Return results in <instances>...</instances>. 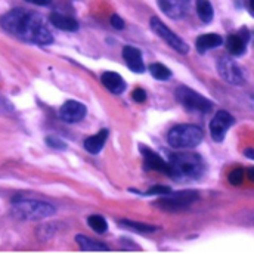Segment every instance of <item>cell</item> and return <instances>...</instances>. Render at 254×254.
I'll return each instance as SVG.
<instances>
[{
  "label": "cell",
  "instance_id": "6da1fadb",
  "mask_svg": "<svg viewBox=\"0 0 254 254\" xmlns=\"http://www.w3.org/2000/svg\"><path fill=\"white\" fill-rule=\"evenodd\" d=\"M0 25L19 40L42 46L54 43L52 33L46 27L43 18L36 12L22 7L12 9L0 18Z\"/></svg>",
  "mask_w": 254,
  "mask_h": 254
},
{
  "label": "cell",
  "instance_id": "7a4b0ae2",
  "mask_svg": "<svg viewBox=\"0 0 254 254\" xmlns=\"http://www.w3.org/2000/svg\"><path fill=\"white\" fill-rule=\"evenodd\" d=\"M170 178L176 181H196L205 173V163L198 154L179 152L173 154L169 160Z\"/></svg>",
  "mask_w": 254,
  "mask_h": 254
},
{
  "label": "cell",
  "instance_id": "3957f363",
  "mask_svg": "<svg viewBox=\"0 0 254 254\" xmlns=\"http://www.w3.org/2000/svg\"><path fill=\"white\" fill-rule=\"evenodd\" d=\"M55 207L37 199H18L12 205V214L21 220H42L55 214Z\"/></svg>",
  "mask_w": 254,
  "mask_h": 254
},
{
  "label": "cell",
  "instance_id": "277c9868",
  "mask_svg": "<svg viewBox=\"0 0 254 254\" xmlns=\"http://www.w3.org/2000/svg\"><path fill=\"white\" fill-rule=\"evenodd\" d=\"M204 137L202 130L193 125H178L167 134L169 143L176 149H190L201 143Z\"/></svg>",
  "mask_w": 254,
  "mask_h": 254
},
{
  "label": "cell",
  "instance_id": "5b68a950",
  "mask_svg": "<svg viewBox=\"0 0 254 254\" xmlns=\"http://www.w3.org/2000/svg\"><path fill=\"white\" fill-rule=\"evenodd\" d=\"M178 102L190 113H198V114H207L213 110V104L204 98L202 95H199L198 92L192 90L187 86H181L176 89L175 92Z\"/></svg>",
  "mask_w": 254,
  "mask_h": 254
},
{
  "label": "cell",
  "instance_id": "8992f818",
  "mask_svg": "<svg viewBox=\"0 0 254 254\" xmlns=\"http://www.w3.org/2000/svg\"><path fill=\"white\" fill-rule=\"evenodd\" d=\"M198 199V193L195 190H179V192H170L167 195H163L161 199L155 201V207H158L163 211H182L190 207Z\"/></svg>",
  "mask_w": 254,
  "mask_h": 254
},
{
  "label": "cell",
  "instance_id": "52a82bcc",
  "mask_svg": "<svg viewBox=\"0 0 254 254\" xmlns=\"http://www.w3.org/2000/svg\"><path fill=\"white\" fill-rule=\"evenodd\" d=\"M149 22H151V27H152V30H154V33L160 37V39H163L170 48H173L176 52H179V54H182V55H187L188 52H190V46L178 36V34H175L160 18H157V16H152L151 19H149Z\"/></svg>",
  "mask_w": 254,
  "mask_h": 254
},
{
  "label": "cell",
  "instance_id": "ba28073f",
  "mask_svg": "<svg viewBox=\"0 0 254 254\" xmlns=\"http://www.w3.org/2000/svg\"><path fill=\"white\" fill-rule=\"evenodd\" d=\"M217 71L223 80H226L228 83H231L234 86H241L246 81L243 69L231 58H220L217 61Z\"/></svg>",
  "mask_w": 254,
  "mask_h": 254
},
{
  "label": "cell",
  "instance_id": "9c48e42d",
  "mask_svg": "<svg viewBox=\"0 0 254 254\" xmlns=\"http://www.w3.org/2000/svg\"><path fill=\"white\" fill-rule=\"evenodd\" d=\"M234 123H235V119L228 111H223V110L217 111L213 120L210 122V134L213 140L223 142L226 131L234 126Z\"/></svg>",
  "mask_w": 254,
  "mask_h": 254
},
{
  "label": "cell",
  "instance_id": "30bf717a",
  "mask_svg": "<svg viewBox=\"0 0 254 254\" xmlns=\"http://www.w3.org/2000/svg\"><path fill=\"white\" fill-rule=\"evenodd\" d=\"M87 108L77 101H66L60 108V119L65 123H78L86 117Z\"/></svg>",
  "mask_w": 254,
  "mask_h": 254
},
{
  "label": "cell",
  "instance_id": "8fae6325",
  "mask_svg": "<svg viewBox=\"0 0 254 254\" xmlns=\"http://www.w3.org/2000/svg\"><path fill=\"white\" fill-rule=\"evenodd\" d=\"M163 13L172 19L184 18L190 10V0H157Z\"/></svg>",
  "mask_w": 254,
  "mask_h": 254
},
{
  "label": "cell",
  "instance_id": "7c38bea8",
  "mask_svg": "<svg viewBox=\"0 0 254 254\" xmlns=\"http://www.w3.org/2000/svg\"><path fill=\"white\" fill-rule=\"evenodd\" d=\"M140 152L143 155V164L148 170H155V172H160V173H164V175H170V166L167 161H164L157 152H154L152 149H149L148 146L145 145H140Z\"/></svg>",
  "mask_w": 254,
  "mask_h": 254
},
{
  "label": "cell",
  "instance_id": "4fadbf2b",
  "mask_svg": "<svg viewBox=\"0 0 254 254\" xmlns=\"http://www.w3.org/2000/svg\"><path fill=\"white\" fill-rule=\"evenodd\" d=\"M250 40V33L243 28L237 34H231L226 39V49L234 57H243L247 51V43Z\"/></svg>",
  "mask_w": 254,
  "mask_h": 254
},
{
  "label": "cell",
  "instance_id": "5bb4252c",
  "mask_svg": "<svg viewBox=\"0 0 254 254\" xmlns=\"http://www.w3.org/2000/svg\"><path fill=\"white\" fill-rule=\"evenodd\" d=\"M123 58L127 63V66L133 71V72H143L145 71V64L142 60V52L137 48L133 46H125L123 48Z\"/></svg>",
  "mask_w": 254,
  "mask_h": 254
},
{
  "label": "cell",
  "instance_id": "9a60e30c",
  "mask_svg": "<svg viewBox=\"0 0 254 254\" xmlns=\"http://www.w3.org/2000/svg\"><path fill=\"white\" fill-rule=\"evenodd\" d=\"M101 81L114 95H120V93H123L126 90V81H125V78L120 74L114 72V71L104 72L102 77H101Z\"/></svg>",
  "mask_w": 254,
  "mask_h": 254
},
{
  "label": "cell",
  "instance_id": "2e32d148",
  "mask_svg": "<svg viewBox=\"0 0 254 254\" xmlns=\"http://www.w3.org/2000/svg\"><path fill=\"white\" fill-rule=\"evenodd\" d=\"M49 21H51V24L54 27H57V28H60L63 31H68V33H74L80 27L75 18L68 16V15H64V13H58V12L51 13Z\"/></svg>",
  "mask_w": 254,
  "mask_h": 254
},
{
  "label": "cell",
  "instance_id": "e0dca14e",
  "mask_svg": "<svg viewBox=\"0 0 254 254\" xmlns=\"http://www.w3.org/2000/svg\"><path fill=\"white\" fill-rule=\"evenodd\" d=\"M108 130L107 128H102L101 131H98L96 134L93 136H89L87 139H84L83 145H84V149L90 154H98L101 152V149L104 148L107 139H108Z\"/></svg>",
  "mask_w": 254,
  "mask_h": 254
},
{
  "label": "cell",
  "instance_id": "ac0fdd59",
  "mask_svg": "<svg viewBox=\"0 0 254 254\" xmlns=\"http://www.w3.org/2000/svg\"><path fill=\"white\" fill-rule=\"evenodd\" d=\"M222 43H223L222 36L214 34V33H208V34L199 36V37L196 39L195 46H196V51H198L199 54H205V52L210 51V49H214V48L222 46Z\"/></svg>",
  "mask_w": 254,
  "mask_h": 254
},
{
  "label": "cell",
  "instance_id": "d6986e66",
  "mask_svg": "<svg viewBox=\"0 0 254 254\" xmlns=\"http://www.w3.org/2000/svg\"><path fill=\"white\" fill-rule=\"evenodd\" d=\"M75 241L78 244V247L83 250V252H87V253H105V252H110L108 246L102 244V243H98L95 240H90L84 235H75Z\"/></svg>",
  "mask_w": 254,
  "mask_h": 254
},
{
  "label": "cell",
  "instance_id": "ffe728a7",
  "mask_svg": "<svg viewBox=\"0 0 254 254\" xmlns=\"http://www.w3.org/2000/svg\"><path fill=\"white\" fill-rule=\"evenodd\" d=\"M196 13L202 22L210 24L214 18V10L210 0H196Z\"/></svg>",
  "mask_w": 254,
  "mask_h": 254
},
{
  "label": "cell",
  "instance_id": "44dd1931",
  "mask_svg": "<svg viewBox=\"0 0 254 254\" xmlns=\"http://www.w3.org/2000/svg\"><path fill=\"white\" fill-rule=\"evenodd\" d=\"M149 72H151V75H152L155 80L166 81V80H170V78H172V69L167 68L164 64H151V65H149Z\"/></svg>",
  "mask_w": 254,
  "mask_h": 254
},
{
  "label": "cell",
  "instance_id": "7402d4cb",
  "mask_svg": "<svg viewBox=\"0 0 254 254\" xmlns=\"http://www.w3.org/2000/svg\"><path fill=\"white\" fill-rule=\"evenodd\" d=\"M122 226H125L127 229H131V231H136V232H140V234H151V232H155L158 228L154 226V225H146V223H137V222H133V220H120L119 222Z\"/></svg>",
  "mask_w": 254,
  "mask_h": 254
},
{
  "label": "cell",
  "instance_id": "603a6c76",
  "mask_svg": "<svg viewBox=\"0 0 254 254\" xmlns=\"http://www.w3.org/2000/svg\"><path fill=\"white\" fill-rule=\"evenodd\" d=\"M87 225L96 232V234H105L108 231V223L104 216L99 214H92L87 219Z\"/></svg>",
  "mask_w": 254,
  "mask_h": 254
},
{
  "label": "cell",
  "instance_id": "cb8c5ba5",
  "mask_svg": "<svg viewBox=\"0 0 254 254\" xmlns=\"http://www.w3.org/2000/svg\"><path fill=\"white\" fill-rule=\"evenodd\" d=\"M228 181H229L231 185L240 187V185L244 182V169H241V167L234 169V170L228 175Z\"/></svg>",
  "mask_w": 254,
  "mask_h": 254
},
{
  "label": "cell",
  "instance_id": "d4e9b609",
  "mask_svg": "<svg viewBox=\"0 0 254 254\" xmlns=\"http://www.w3.org/2000/svg\"><path fill=\"white\" fill-rule=\"evenodd\" d=\"M46 143L51 148H55V149H66V143L64 142L63 139H60L58 136H48Z\"/></svg>",
  "mask_w": 254,
  "mask_h": 254
},
{
  "label": "cell",
  "instance_id": "484cf974",
  "mask_svg": "<svg viewBox=\"0 0 254 254\" xmlns=\"http://www.w3.org/2000/svg\"><path fill=\"white\" fill-rule=\"evenodd\" d=\"M172 192L170 187H166V185H155L152 188L146 190V195H167Z\"/></svg>",
  "mask_w": 254,
  "mask_h": 254
},
{
  "label": "cell",
  "instance_id": "4316f807",
  "mask_svg": "<svg viewBox=\"0 0 254 254\" xmlns=\"http://www.w3.org/2000/svg\"><path fill=\"white\" fill-rule=\"evenodd\" d=\"M131 98H133V101H136V102L142 104V102H145V101H146V92H145L143 89L137 87V89H134V90H133Z\"/></svg>",
  "mask_w": 254,
  "mask_h": 254
},
{
  "label": "cell",
  "instance_id": "83f0119b",
  "mask_svg": "<svg viewBox=\"0 0 254 254\" xmlns=\"http://www.w3.org/2000/svg\"><path fill=\"white\" fill-rule=\"evenodd\" d=\"M111 25H113L116 30H123V28H125V21L120 18V15H113V16H111Z\"/></svg>",
  "mask_w": 254,
  "mask_h": 254
},
{
  "label": "cell",
  "instance_id": "f1b7e54d",
  "mask_svg": "<svg viewBox=\"0 0 254 254\" xmlns=\"http://www.w3.org/2000/svg\"><path fill=\"white\" fill-rule=\"evenodd\" d=\"M28 3H33V4H37V6H48L52 3V0H25Z\"/></svg>",
  "mask_w": 254,
  "mask_h": 254
},
{
  "label": "cell",
  "instance_id": "f546056e",
  "mask_svg": "<svg viewBox=\"0 0 254 254\" xmlns=\"http://www.w3.org/2000/svg\"><path fill=\"white\" fill-rule=\"evenodd\" d=\"M247 178H249V181L254 182V167H249L247 169Z\"/></svg>",
  "mask_w": 254,
  "mask_h": 254
},
{
  "label": "cell",
  "instance_id": "4dcf8cb0",
  "mask_svg": "<svg viewBox=\"0 0 254 254\" xmlns=\"http://www.w3.org/2000/svg\"><path fill=\"white\" fill-rule=\"evenodd\" d=\"M249 10L254 16V0H249Z\"/></svg>",
  "mask_w": 254,
  "mask_h": 254
},
{
  "label": "cell",
  "instance_id": "1f68e13d",
  "mask_svg": "<svg viewBox=\"0 0 254 254\" xmlns=\"http://www.w3.org/2000/svg\"><path fill=\"white\" fill-rule=\"evenodd\" d=\"M253 42H254V33H253Z\"/></svg>",
  "mask_w": 254,
  "mask_h": 254
}]
</instances>
